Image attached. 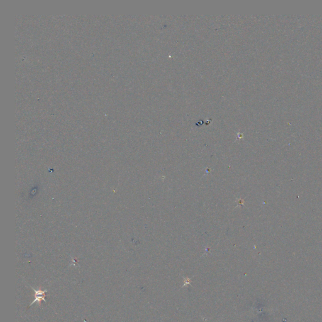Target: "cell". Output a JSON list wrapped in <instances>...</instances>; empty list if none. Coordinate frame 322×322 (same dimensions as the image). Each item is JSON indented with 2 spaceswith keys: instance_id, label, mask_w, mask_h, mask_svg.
Here are the masks:
<instances>
[{
  "instance_id": "obj_1",
  "label": "cell",
  "mask_w": 322,
  "mask_h": 322,
  "mask_svg": "<svg viewBox=\"0 0 322 322\" xmlns=\"http://www.w3.org/2000/svg\"><path fill=\"white\" fill-rule=\"evenodd\" d=\"M35 300L33 301V302L31 304H32L33 303H35V302H41L42 300H44V302H45V299L44 298V294L45 292H46V291H35Z\"/></svg>"
}]
</instances>
